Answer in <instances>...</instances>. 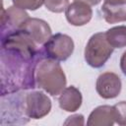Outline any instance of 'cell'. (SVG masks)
<instances>
[{
	"label": "cell",
	"instance_id": "obj_1",
	"mask_svg": "<svg viewBox=\"0 0 126 126\" xmlns=\"http://www.w3.org/2000/svg\"><path fill=\"white\" fill-rule=\"evenodd\" d=\"M37 61L16 50L1 48V95L35 88Z\"/></svg>",
	"mask_w": 126,
	"mask_h": 126
},
{
	"label": "cell",
	"instance_id": "obj_2",
	"mask_svg": "<svg viewBox=\"0 0 126 126\" xmlns=\"http://www.w3.org/2000/svg\"><path fill=\"white\" fill-rule=\"evenodd\" d=\"M35 83L50 95H59L66 88V75L59 61L41 57L35 66Z\"/></svg>",
	"mask_w": 126,
	"mask_h": 126
},
{
	"label": "cell",
	"instance_id": "obj_3",
	"mask_svg": "<svg viewBox=\"0 0 126 126\" xmlns=\"http://www.w3.org/2000/svg\"><path fill=\"white\" fill-rule=\"evenodd\" d=\"M113 47L106 39L105 32H96L93 34L85 47V60L93 68L102 67L110 58Z\"/></svg>",
	"mask_w": 126,
	"mask_h": 126
},
{
	"label": "cell",
	"instance_id": "obj_4",
	"mask_svg": "<svg viewBox=\"0 0 126 126\" xmlns=\"http://www.w3.org/2000/svg\"><path fill=\"white\" fill-rule=\"evenodd\" d=\"M43 50L46 57L57 61H65L74 51V41L68 34L58 32L51 35L43 43Z\"/></svg>",
	"mask_w": 126,
	"mask_h": 126
},
{
	"label": "cell",
	"instance_id": "obj_5",
	"mask_svg": "<svg viewBox=\"0 0 126 126\" xmlns=\"http://www.w3.org/2000/svg\"><path fill=\"white\" fill-rule=\"evenodd\" d=\"M24 108L29 119H40L50 112L51 100L40 91H31L24 94Z\"/></svg>",
	"mask_w": 126,
	"mask_h": 126
},
{
	"label": "cell",
	"instance_id": "obj_6",
	"mask_svg": "<svg viewBox=\"0 0 126 126\" xmlns=\"http://www.w3.org/2000/svg\"><path fill=\"white\" fill-rule=\"evenodd\" d=\"M122 83L119 76L113 72H104L100 74L95 83V90L98 95L105 99L118 96L121 92Z\"/></svg>",
	"mask_w": 126,
	"mask_h": 126
},
{
	"label": "cell",
	"instance_id": "obj_7",
	"mask_svg": "<svg viewBox=\"0 0 126 126\" xmlns=\"http://www.w3.org/2000/svg\"><path fill=\"white\" fill-rule=\"evenodd\" d=\"M29 18V14L24 9H21L15 5L10 6L6 10L3 9L1 17L2 35L17 30H21V28Z\"/></svg>",
	"mask_w": 126,
	"mask_h": 126
},
{
	"label": "cell",
	"instance_id": "obj_8",
	"mask_svg": "<svg viewBox=\"0 0 126 126\" xmlns=\"http://www.w3.org/2000/svg\"><path fill=\"white\" fill-rule=\"evenodd\" d=\"M21 30L27 32L37 45L43 44L51 36V28L49 25L44 20L37 18H29Z\"/></svg>",
	"mask_w": 126,
	"mask_h": 126
},
{
	"label": "cell",
	"instance_id": "obj_9",
	"mask_svg": "<svg viewBox=\"0 0 126 126\" xmlns=\"http://www.w3.org/2000/svg\"><path fill=\"white\" fill-rule=\"evenodd\" d=\"M65 17L69 24L75 27H81L88 24L93 17V10L90 5L74 1L69 4L65 10Z\"/></svg>",
	"mask_w": 126,
	"mask_h": 126
},
{
	"label": "cell",
	"instance_id": "obj_10",
	"mask_svg": "<svg viewBox=\"0 0 126 126\" xmlns=\"http://www.w3.org/2000/svg\"><path fill=\"white\" fill-rule=\"evenodd\" d=\"M101 12L108 24L126 22V0H105Z\"/></svg>",
	"mask_w": 126,
	"mask_h": 126
},
{
	"label": "cell",
	"instance_id": "obj_11",
	"mask_svg": "<svg viewBox=\"0 0 126 126\" xmlns=\"http://www.w3.org/2000/svg\"><path fill=\"white\" fill-rule=\"evenodd\" d=\"M82 94L75 86L66 87L59 94L58 103L61 109L67 112H75L82 105Z\"/></svg>",
	"mask_w": 126,
	"mask_h": 126
},
{
	"label": "cell",
	"instance_id": "obj_12",
	"mask_svg": "<svg viewBox=\"0 0 126 126\" xmlns=\"http://www.w3.org/2000/svg\"><path fill=\"white\" fill-rule=\"evenodd\" d=\"M115 123L114 107L110 105H99L89 115L88 126H112Z\"/></svg>",
	"mask_w": 126,
	"mask_h": 126
},
{
	"label": "cell",
	"instance_id": "obj_13",
	"mask_svg": "<svg viewBox=\"0 0 126 126\" xmlns=\"http://www.w3.org/2000/svg\"><path fill=\"white\" fill-rule=\"evenodd\" d=\"M106 39L113 48L126 46V26H116L105 32Z\"/></svg>",
	"mask_w": 126,
	"mask_h": 126
},
{
	"label": "cell",
	"instance_id": "obj_14",
	"mask_svg": "<svg viewBox=\"0 0 126 126\" xmlns=\"http://www.w3.org/2000/svg\"><path fill=\"white\" fill-rule=\"evenodd\" d=\"M13 4L24 10H37L44 4V0H12Z\"/></svg>",
	"mask_w": 126,
	"mask_h": 126
},
{
	"label": "cell",
	"instance_id": "obj_15",
	"mask_svg": "<svg viewBox=\"0 0 126 126\" xmlns=\"http://www.w3.org/2000/svg\"><path fill=\"white\" fill-rule=\"evenodd\" d=\"M44 5L50 12L61 13L68 7L69 0H44Z\"/></svg>",
	"mask_w": 126,
	"mask_h": 126
},
{
	"label": "cell",
	"instance_id": "obj_16",
	"mask_svg": "<svg viewBox=\"0 0 126 126\" xmlns=\"http://www.w3.org/2000/svg\"><path fill=\"white\" fill-rule=\"evenodd\" d=\"M114 107L115 122L119 125H126V101H119Z\"/></svg>",
	"mask_w": 126,
	"mask_h": 126
},
{
	"label": "cell",
	"instance_id": "obj_17",
	"mask_svg": "<svg viewBox=\"0 0 126 126\" xmlns=\"http://www.w3.org/2000/svg\"><path fill=\"white\" fill-rule=\"evenodd\" d=\"M84 124H85V120L82 114L71 115L64 122V125H84Z\"/></svg>",
	"mask_w": 126,
	"mask_h": 126
},
{
	"label": "cell",
	"instance_id": "obj_18",
	"mask_svg": "<svg viewBox=\"0 0 126 126\" xmlns=\"http://www.w3.org/2000/svg\"><path fill=\"white\" fill-rule=\"evenodd\" d=\"M120 69L122 73L126 76V50L122 53L121 58H120Z\"/></svg>",
	"mask_w": 126,
	"mask_h": 126
},
{
	"label": "cell",
	"instance_id": "obj_19",
	"mask_svg": "<svg viewBox=\"0 0 126 126\" xmlns=\"http://www.w3.org/2000/svg\"><path fill=\"white\" fill-rule=\"evenodd\" d=\"M74 1L84 2V3H86V4L90 5V6H95V5H97L100 2V0H74Z\"/></svg>",
	"mask_w": 126,
	"mask_h": 126
},
{
	"label": "cell",
	"instance_id": "obj_20",
	"mask_svg": "<svg viewBox=\"0 0 126 126\" xmlns=\"http://www.w3.org/2000/svg\"><path fill=\"white\" fill-rule=\"evenodd\" d=\"M104 1H105V0H104Z\"/></svg>",
	"mask_w": 126,
	"mask_h": 126
}]
</instances>
